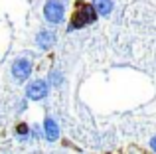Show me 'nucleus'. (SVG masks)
I'll return each instance as SVG.
<instances>
[{
    "instance_id": "1a4fd4ad",
    "label": "nucleus",
    "mask_w": 156,
    "mask_h": 154,
    "mask_svg": "<svg viewBox=\"0 0 156 154\" xmlns=\"http://www.w3.org/2000/svg\"><path fill=\"white\" fill-rule=\"evenodd\" d=\"M14 135L18 136L20 142H28V140H30V124H26V123L16 124L14 127Z\"/></svg>"
},
{
    "instance_id": "7ed1b4c3",
    "label": "nucleus",
    "mask_w": 156,
    "mask_h": 154,
    "mask_svg": "<svg viewBox=\"0 0 156 154\" xmlns=\"http://www.w3.org/2000/svg\"><path fill=\"white\" fill-rule=\"evenodd\" d=\"M32 71H34V63L28 58H16L10 65V73H12L16 83H26L30 79Z\"/></svg>"
},
{
    "instance_id": "9d476101",
    "label": "nucleus",
    "mask_w": 156,
    "mask_h": 154,
    "mask_svg": "<svg viewBox=\"0 0 156 154\" xmlns=\"http://www.w3.org/2000/svg\"><path fill=\"white\" fill-rule=\"evenodd\" d=\"M42 138H44L42 124H38V123L30 124V140H42Z\"/></svg>"
},
{
    "instance_id": "0eeeda50",
    "label": "nucleus",
    "mask_w": 156,
    "mask_h": 154,
    "mask_svg": "<svg viewBox=\"0 0 156 154\" xmlns=\"http://www.w3.org/2000/svg\"><path fill=\"white\" fill-rule=\"evenodd\" d=\"M91 4L95 6L97 14H99L101 18H109L111 12H113V8H115V2H113V0H93Z\"/></svg>"
},
{
    "instance_id": "20e7f679",
    "label": "nucleus",
    "mask_w": 156,
    "mask_h": 154,
    "mask_svg": "<svg viewBox=\"0 0 156 154\" xmlns=\"http://www.w3.org/2000/svg\"><path fill=\"white\" fill-rule=\"evenodd\" d=\"M50 93V85L46 79H32L26 85V99L28 101H44Z\"/></svg>"
},
{
    "instance_id": "f03ea898",
    "label": "nucleus",
    "mask_w": 156,
    "mask_h": 154,
    "mask_svg": "<svg viewBox=\"0 0 156 154\" xmlns=\"http://www.w3.org/2000/svg\"><path fill=\"white\" fill-rule=\"evenodd\" d=\"M44 18L51 26H59L65 20V0H48L44 4Z\"/></svg>"
},
{
    "instance_id": "9b49d317",
    "label": "nucleus",
    "mask_w": 156,
    "mask_h": 154,
    "mask_svg": "<svg viewBox=\"0 0 156 154\" xmlns=\"http://www.w3.org/2000/svg\"><path fill=\"white\" fill-rule=\"evenodd\" d=\"M150 148H152V150L156 152V135L152 136V138H150Z\"/></svg>"
},
{
    "instance_id": "f8f14e48",
    "label": "nucleus",
    "mask_w": 156,
    "mask_h": 154,
    "mask_svg": "<svg viewBox=\"0 0 156 154\" xmlns=\"http://www.w3.org/2000/svg\"><path fill=\"white\" fill-rule=\"evenodd\" d=\"M77 2H85V0H77Z\"/></svg>"
},
{
    "instance_id": "39448f33",
    "label": "nucleus",
    "mask_w": 156,
    "mask_h": 154,
    "mask_svg": "<svg viewBox=\"0 0 156 154\" xmlns=\"http://www.w3.org/2000/svg\"><path fill=\"white\" fill-rule=\"evenodd\" d=\"M42 131H44V138H46L48 142H55L61 135V128H59V124H57V121L53 119V117H46V119H44Z\"/></svg>"
},
{
    "instance_id": "6e6552de",
    "label": "nucleus",
    "mask_w": 156,
    "mask_h": 154,
    "mask_svg": "<svg viewBox=\"0 0 156 154\" xmlns=\"http://www.w3.org/2000/svg\"><path fill=\"white\" fill-rule=\"evenodd\" d=\"M48 85L50 87H55V89H59L61 85H63V81H65V75L61 73V69H51L50 73H48Z\"/></svg>"
},
{
    "instance_id": "423d86ee",
    "label": "nucleus",
    "mask_w": 156,
    "mask_h": 154,
    "mask_svg": "<svg viewBox=\"0 0 156 154\" xmlns=\"http://www.w3.org/2000/svg\"><path fill=\"white\" fill-rule=\"evenodd\" d=\"M55 42H57V36H55L53 30H40L38 34H36V46L42 51L51 50V47L55 46Z\"/></svg>"
},
{
    "instance_id": "f257e3e1",
    "label": "nucleus",
    "mask_w": 156,
    "mask_h": 154,
    "mask_svg": "<svg viewBox=\"0 0 156 154\" xmlns=\"http://www.w3.org/2000/svg\"><path fill=\"white\" fill-rule=\"evenodd\" d=\"M97 20H99V14H97L95 6H93L91 2H83L71 14L69 24H67V28H65V30H67V34H71V32H75V30H81V28H85V26L95 24Z\"/></svg>"
}]
</instances>
